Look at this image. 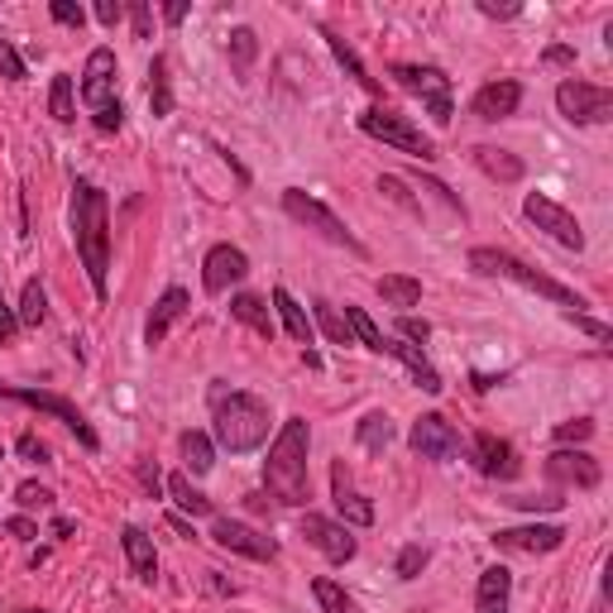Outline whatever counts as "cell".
Here are the masks:
<instances>
[{
	"label": "cell",
	"mask_w": 613,
	"mask_h": 613,
	"mask_svg": "<svg viewBox=\"0 0 613 613\" xmlns=\"http://www.w3.org/2000/svg\"><path fill=\"white\" fill-rule=\"evenodd\" d=\"M470 158H475V168L493 183H518L522 178V158L508 154V149H493V144H475Z\"/></svg>",
	"instance_id": "obj_25"
},
{
	"label": "cell",
	"mask_w": 613,
	"mask_h": 613,
	"mask_svg": "<svg viewBox=\"0 0 613 613\" xmlns=\"http://www.w3.org/2000/svg\"><path fill=\"white\" fill-rule=\"evenodd\" d=\"M522 106V82H513V77H503V82H489V86H479L475 92V101H470V111L479 115V121H508Z\"/></svg>",
	"instance_id": "obj_20"
},
{
	"label": "cell",
	"mask_w": 613,
	"mask_h": 613,
	"mask_svg": "<svg viewBox=\"0 0 613 613\" xmlns=\"http://www.w3.org/2000/svg\"><path fill=\"white\" fill-rule=\"evenodd\" d=\"M20 456H24V460H39V465H43V460H49V446H43L39 436H29V432H24V436H20Z\"/></svg>",
	"instance_id": "obj_54"
},
{
	"label": "cell",
	"mask_w": 613,
	"mask_h": 613,
	"mask_svg": "<svg viewBox=\"0 0 613 613\" xmlns=\"http://www.w3.org/2000/svg\"><path fill=\"white\" fill-rule=\"evenodd\" d=\"M168 493L178 499L183 513H193V518H211V513H216V503H211L201 489H193V479H187V475H173V479H168Z\"/></svg>",
	"instance_id": "obj_29"
},
{
	"label": "cell",
	"mask_w": 613,
	"mask_h": 613,
	"mask_svg": "<svg viewBox=\"0 0 613 613\" xmlns=\"http://www.w3.org/2000/svg\"><path fill=\"white\" fill-rule=\"evenodd\" d=\"M378 298L403 312V306H417L422 302V283L413 279V273H384V279H378Z\"/></svg>",
	"instance_id": "obj_28"
},
{
	"label": "cell",
	"mask_w": 613,
	"mask_h": 613,
	"mask_svg": "<svg viewBox=\"0 0 613 613\" xmlns=\"http://www.w3.org/2000/svg\"><path fill=\"white\" fill-rule=\"evenodd\" d=\"M475 470L485 475V479H518V470H522V460H518V450L508 446V441H499V436H489V432H479L475 436Z\"/></svg>",
	"instance_id": "obj_17"
},
{
	"label": "cell",
	"mask_w": 613,
	"mask_h": 613,
	"mask_svg": "<svg viewBox=\"0 0 613 613\" xmlns=\"http://www.w3.org/2000/svg\"><path fill=\"white\" fill-rule=\"evenodd\" d=\"M20 326H39L43 316H49V293H43V283L39 279H29L24 283V293H20Z\"/></svg>",
	"instance_id": "obj_34"
},
{
	"label": "cell",
	"mask_w": 613,
	"mask_h": 613,
	"mask_svg": "<svg viewBox=\"0 0 613 613\" xmlns=\"http://www.w3.org/2000/svg\"><path fill=\"white\" fill-rule=\"evenodd\" d=\"M96 20L106 24V29H115V24L125 20V6H121V0H96Z\"/></svg>",
	"instance_id": "obj_48"
},
{
	"label": "cell",
	"mask_w": 613,
	"mask_h": 613,
	"mask_svg": "<svg viewBox=\"0 0 613 613\" xmlns=\"http://www.w3.org/2000/svg\"><path fill=\"white\" fill-rule=\"evenodd\" d=\"M388 77L403 86V92H413L427 101V111H432V121L436 125H450V115H456V106H450V77L441 67H422V63H393L388 67Z\"/></svg>",
	"instance_id": "obj_7"
},
{
	"label": "cell",
	"mask_w": 613,
	"mask_h": 613,
	"mask_svg": "<svg viewBox=\"0 0 613 613\" xmlns=\"http://www.w3.org/2000/svg\"><path fill=\"white\" fill-rule=\"evenodd\" d=\"M49 10H53V20H58V24H67V29H82V24H86V10H82V6H72V0H53Z\"/></svg>",
	"instance_id": "obj_44"
},
{
	"label": "cell",
	"mask_w": 613,
	"mask_h": 613,
	"mask_svg": "<svg viewBox=\"0 0 613 613\" xmlns=\"http://www.w3.org/2000/svg\"><path fill=\"white\" fill-rule=\"evenodd\" d=\"M565 321H571V326H580V331H585V335H594V341H604V345L613 341V331L604 326V321H590L585 312H571V316H565Z\"/></svg>",
	"instance_id": "obj_47"
},
{
	"label": "cell",
	"mask_w": 613,
	"mask_h": 613,
	"mask_svg": "<svg viewBox=\"0 0 613 613\" xmlns=\"http://www.w3.org/2000/svg\"><path fill=\"white\" fill-rule=\"evenodd\" d=\"M542 63L547 67H571L575 63V49H565V43H551V49L542 53Z\"/></svg>",
	"instance_id": "obj_53"
},
{
	"label": "cell",
	"mask_w": 613,
	"mask_h": 613,
	"mask_svg": "<svg viewBox=\"0 0 613 613\" xmlns=\"http://www.w3.org/2000/svg\"><path fill=\"white\" fill-rule=\"evenodd\" d=\"M398 326H403L407 341H427V335H432V321H417V316H403Z\"/></svg>",
	"instance_id": "obj_55"
},
{
	"label": "cell",
	"mask_w": 613,
	"mask_h": 613,
	"mask_svg": "<svg viewBox=\"0 0 613 613\" xmlns=\"http://www.w3.org/2000/svg\"><path fill=\"white\" fill-rule=\"evenodd\" d=\"M254 58H259V34L254 29H230V63H236V72L245 77V72L254 67Z\"/></svg>",
	"instance_id": "obj_35"
},
{
	"label": "cell",
	"mask_w": 613,
	"mask_h": 613,
	"mask_svg": "<svg viewBox=\"0 0 613 613\" xmlns=\"http://www.w3.org/2000/svg\"><path fill=\"white\" fill-rule=\"evenodd\" d=\"M321 39H326V43H331L335 63H341V67L350 72V77H355V82L364 86V92H374V77H370V72H364V63H360V58H355V49H350V43H345L341 34H331V29H321Z\"/></svg>",
	"instance_id": "obj_32"
},
{
	"label": "cell",
	"mask_w": 613,
	"mask_h": 613,
	"mask_svg": "<svg viewBox=\"0 0 613 613\" xmlns=\"http://www.w3.org/2000/svg\"><path fill=\"white\" fill-rule=\"evenodd\" d=\"M273 306H279V316H283L288 335H293L298 345H312V321H306V312L298 306V298L288 293V288H273Z\"/></svg>",
	"instance_id": "obj_27"
},
{
	"label": "cell",
	"mask_w": 613,
	"mask_h": 613,
	"mask_svg": "<svg viewBox=\"0 0 613 613\" xmlns=\"http://www.w3.org/2000/svg\"><path fill=\"white\" fill-rule=\"evenodd\" d=\"M503 503H513V508H528V513H537V508H542V513H557V508L565 503V499H537V493H518V499H503Z\"/></svg>",
	"instance_id": "obj_45"
},
{
	"label": "cell",
	"mask_w": 613,
	"mask_h": 613,
	"mask_svg": "<svg viewBox=\"0 0 613 613\" xmlns=\"http://www.w3.org/2000/svg\"><path fill=\"white\" fill-rule=\"evenodd\" d=\"M164 20H168V24H183V20H187V6H183V0H178V6H164Z\"/></svg>",
	"instance_id": "obj_58"
},
{
	"label": "cell",
	"mask_w": 613,
	"mask_h": 613,
	"mask_svg": "<svg viewBox=\"0 0 613 613\" xmlns=\"http://www.w3.org/2000/svg\"><path fill=\"white\" fill-rule=\"evenodd\" d=\"M183 465L193 475H207L216 465V446H211L207 432H183Z\"/></svg>",
	"instance_id": "obj_30"
},
{
	"label": "cell",
	"mask_w": 613,
	"mask_h": 613,
	"mask_svg": "<svg viewBox=\"0 0 613 613\" xmlns=\"http://www.w3.org/2000/svg\"><path fill=\"white\" fill-rule=\"evenodd\" d=\"M508 594H513V571H508V565H489V571L479 575L475 609L479 613H508Z\"/></svg>",
	"instance_id": "obj_24"
},
{
	"label": "cell",
	"mask_w": 613,
	"mask_h": 613,
	"mask_svg": "<svg viewBox=\"0 0 613 613\" xmlns=\"http://www.w3.org/2000/svg\"><path fill=\"white\" fill-rule=\"evenodd\" d=\"M0 398H14V403H24V407H39V413H49V417H58L63 427L77 436V441L86 446V450H96L101 441H96V432L86 427V417L77 413V403H67V398H58V393H43V388H20V384H0Z\"/></svg>",
	"instance_id": "obj_9"
},
{
	"label": "cell",
	"mask_w": 613,
	"mask_h": 613,
	"mask_svg": "<svg viewBox=\"0 0 613 613\" xmlns=\"http://www.w3.org/2000/svg\"><path fill=\"white\" fill-rule=\"evenodd\" d=\"M283 211L293 216L298 226H306V230H316L321 240H331V245H345L350 254H360V259H370V250H364V240L355 236V230H350L341 216H335L326 201H316V197H306L302 187H288L283 193Z\"/></svg>",
	"instance_id": "obj_5"
},
{
	"label": "cell",
	"mask_w": 613,
	"mask_h": 613,
	"mask_svg": "<svg viewBox=\"0 0 613 613\" xmlns=\"http://www.w3.org/2000/svg\"><path fill=\"white\" fill-rule=\"evenodd\" d=\"M6 532H10V537H20V542H29V537H39V528H34L29 518H10V522H6Z\"/></svg>",
	"instance_id": "obj_56"
},
{
	"label": "cell",
	"mask_w": 613,
	"mask_h": 613,
	"mask_svg": "<svg viewBox=\"0 0 613 613\" xmlns=\"http://www.w3.org/2000/svg\"><path fill=\"white\" fill-rule=\"evenodd\" d=\"M82 101L92 111L115 106V53L111 49H92L86 53V72H82Z\"/></svg>",
	"instance_id": "obj_15"
},
{
	"label": "cell",
	"mask_w": 613,
	"mask_h": 613,
	"mask_svg": "<svg viewBox=\"0 0 613 613\" xmlns=\"http://www.w3.org/2000/svg\"><path fill=\"white\" fill-rule=\"evenodd\" d=\"M312 594H316V604H321V613H355V600L335 585V580H326V575H316L312 580Z\"/></svg>",
	"instance_id": "obj_37"
},
{
	"label": "cell",
	"mask_w": 613,
	"mask_h": 613,
	"mask_svg": "<svg viewBox=\"0 0 613 613\" xmlns=\"http://www.w3.org/2000/svg\"><path fill=\"white\" fill-rule=\"evenodd\" d=\"M72 240H77V254H82L86 279H92V293L106 298V273H111V201L92 183L72 187Z\"/></svg>",
	"instance_id": "obj_1"
},
{
	"label": "cell",
	"mask_w": 613,
	"mask_h": 613,
	"mask_svg": "<svg viewBox=\"0 0 613 613\" xmlns=\"http://www.w3.org/2000/svg\"><path fill=\"white\" fill-rule=\"evenodd\" d=\"M149 111L164 121V115H173V86H168V58H154L149 67Z\"/></svg>",
	"instance_id": "obj_31"
},
{
	"label": "cell",
	"mask_w": 613,
	"mask_h": 613,
	"mask_svg": "<svg viewBox=\"0 0 613 613\" xmlns=\"http://www.w3.org/2000/svg\"><path fill=\"white\" fill-rule=\"evenodd\" d=\"M360 129H364L370 139H384V144H393V149L422 158V164H432V158H436V144L422 135V129L407 121V115L388 111V106H370V111H364V115H360Z\"/></svg>",
	"instance_id": "obj_6"
},
{
	"label": "cell",
	"mask_w": 613,
	"mask_h": 613,
	"mask_svg": "<svg viewBox=\"0 0 613 613\" xmlns=\"http://www.w3.org/2000/svg\"><path fill=\"white\" fill-rule=\"evenodd\" d=\"M547 475L557 479V485H575V489H600V460L590 456V450H557V456L547 460Z\"/></svg>",
	"instance_id": "obj_19"
},
{
	"label": "cell",
	"mask_w": 613,
	"mask_h": 613,
	"mask_svg": "<svg viewBox=\"0 0 613 613\" xmlns=\"http://www.w3.org/2000/svg\"><path fill=\"white\" fill-rule=\"evenodd\" d=\"M0 460H6V450H0Z\"/></svg>",
	"instance_id": "obj_60"
},
{
	"label": "cell",
	"mask_w": 613,
	"mask_h": 613,
	"mask_svg": "<svg viewBox=\"0 0 613 613\" xmlns=\"http://www.w3.org/2000/svg\"><path fill=\"white\" fill-rule=\"evenodd\" d=\"M316 326L326 331V341H335V345H355V335H350V326H345V316L335 312L331 302H316Z\"/></svg>",
	"instance_id": "obj_39"
},
{
	"label": "cell",
	"mask_w": 613,
	"mask_h": 613,
	"mask_svg": "<svg viewBox=\"0 0 613 613\" xmlns=\"http://www.w3.org/2000/svg\"><path fill=\"white\" fill-rule=\"evenodd\" d=\"M298 537H302L306 547H316L321 557L335 561V565L355 561V537H350L345 522H331V518H321V513H302Z\"/></svg>",
	"instance_id": "obj_12"
},
{
	"label": "cell",
	"mask_w": 613,
	"mask_h": 613,
	"mask_svg": "<svg viewBox=\"0 0 613 613\" xmlns=\"http://www.w3.org/2000/svg\"><path fill=\"white\" fill-rule=\"evenodd\" d=\"M306 446H312V427L306 417H288L283 432L273 436L269 460H264V485L283 508H302L312 499V475H306Z\"/></svg>",
	"instance_id": "obj_2"
},
{
	"label": "cell",
	"mask_w": 613,
	"mask_h": 613,
	"mask_svg": "<svg viewBox=\"0 0 613 613\" xmlns=\"http://www.w3.org/2000/svg\"><path fill=\"white\" fill-rule=\"evenodd\" d=\"M211 422H216V441L230 456H250V450L269 441V403L259 393L211 388Z\"/></svg>",
	"instance_id": "obj_3"
},
{
	"label": "cell",
	"mask_w": 613,
	"mask_h": 613,
	"mask_svg": "<svg viewBox=\"0 0 613 613\" xmlns=\"http://www.w3.org/2000/svg\"><path fill=\"white\" fill-rule=\"evenodd\" d=\"M187 306H193V298H187V288H168L164 298L154 302V312H149V326H144V341L149 345H158L164 335L178 326V321L187 316Z\"/></svg>",
	"instance_id": "obj_22"
},
{
	"label": "cell",
	"mask_w": 613,
	"mask_h": 613,
	"mask_svg": "<svg viewBox=\"0 0 613 613\" xmlns=\"http://www.w3.org/2000/svg\"><path fill=\"white\" fill-rule=\"evenodd\" d=\"M211 542L236 551V557H250V561H273V557H279V542L264 537L259 528H250V522H240V518H216Z\"/></svg>",
	"instance_id": "obj_13"
},
{
	"label": "cell",
	"mask_w": 613,
	"mask_h": 613,
	"mask_svg": "<svg viewBox=\"0 0 613 613\" xmlns=\"http://www.w3.org/2000/svg\"><path fill=\"white\" fill-rule=\"evenodd\" d=\"M0 77H10V82H24V58L14 43L0 39Z\"/></svg>",
	"instance_id": "obj_42"
},
{
	"label": "cell",
	"mask_w": 613,
	"mask_h": 613,
	"mask_svg": "<svg viewBox=\"0 0 613 613\" xmlns=\"http://www.w3.org/2000/svg\"><path fill=\"white\" fill-rule=\"evenodd\" d=\"M557 111L571 125H604V121H613V92H609V86L571 77V82L557 86Z\"/></svg>",
	"instance_id": "obj_8"
},
{
	"label": "cell",
	"mask_w": 613,
	"mask_h": 613,
	"mask_svg": "<svg viewBox=\"0 0 613 613\" xmlns=\"http://www.w3.org/2000/svg\"><path fill=\"white\" fill-rule=\"evenodd\" d=\"M49 111H53V121H63V125L77 121V106H72V77H67V72H58L53 86H49Z\"/></svg>",
	"instance_id": "obj_38"
},
{
	"label": "cell",
	"mask_w": 613,
	"mask_h": 613,
	"mask_svg": "<svg viewBox=\"0 0 613 613\" xmlns=\"http://www.w3.org/2000/svg\"><path fill=\"white\" fill-rule=\"evenodd\" d=\"M427 561H432V551L413 542V547L398 551V565H393V571H398V580H417L422 571H427Z\"/></svg>",
	"instance_id": "obj_40"
},
{
	"label": "cell",
	"mask_w": 613,
	"mask_h": 613,
	"mask_svg": "<svg viewBox=\"0 0 613 613\" xmlns=\"http://www.w3.org/2000/svg\"><path fill=\"white\" fill-rule=\"evenodd\" d=\"M407 446H413L422 460L446 465V460L460 456V432L450 427L441 413H422V417L413 422V432H407Z\"/></svg>",
	"instance_id": "obj_11"
},
{
	"label": "cell",
	"mask_w": 613,
	"mask_h": 613,
	"mask_svg": "<svg viewBox=\"0 0 613 613\" xmlns=\"http://www.w3.org/2000/svg\"><path fill=\"white\" fill-rule=\"evenodd\" d=\"M121 547H125L129 575L144 580V585H154V575H158V557H154L149 532H144V528H125V532H121Z\"/></svg>",
	"instance_id": "obj_23"
},
{
	"label": "cell",
	"mask_w": 613,
	"mask_h": 613,
	"mask_svg": "<svg viewBox=\"0 0 613 613\" xmlns=\"http://www.w3.org/2000/svg\"><path fill=\"white\" fill-rule=\"evenodd\" d=\"M522 216L537 226V230H547L557 245H565V250H585V230H580V221L571 211L561 207V201H551V197H542V193H532L528 201H522Z\"/></svg>",
	"instance_id": "obj_10"
},
{
	"label": "cell",
	"mask_w": 613,
	"mask_h": 613,
	"mask_svg": "<svg viewBox=\"0 0 613 613\" xmlns=\"http://www.w3.org/2000/svg\"><path fill=\"white\" fill-rule=\"evenodd\" d=\"M355 436H360L364 450H384V446L393 441V417H388V413H370V417H364L360 427H355Z\"/></svg>",
	"instance_id": "obj_36"
},
{
	"label": "cell",
	"mask_w": 613,
	"mask_h": 613,
	"mask_svg": "<svg viewBox=\"0 0 613 613\" xmlns=\"http://www.w3.org/2000/svg\"><path fill=\"white\" fill-rule=\"evenodd\" d=\"M245 273H250V259H245V250H236V245H216V250H207V259H201V288H207V293H226Z\"/></svg>",
	"instance_id": "obj_16"
},
{
	"label": "cell",
	"mask_w": 613,
	"mask_h": 613,
	"mask_svg": "<svg viewBox=\"0 0 613 613\" xmlns=\"http://www.w3.org/2000/svg\"><path fill=\"white\" fill-rule=\"evenodd\" d=\"M139 485H144V489H149V493H158V470H154V465H149V460H144V465H139Z\"/></svg>",
	"instance_id": "obj_57"
},
{
	"label": "cell",
	"mask_w": 613,
	"mask_h": 613,
	"mask_svg": "<svg viewBox=\"0 0 613 613\" xmlns=\"http://www.w3.org/2000/svg\"><path fill=\"white\" fill-rule=\"evenodd\" d=\"M29 613H49V609H29Z\"/></svg>",
	"instance_id": "obj_59"
},
{
	"label": "cell",
	"mask_w": 613,
	"mask_h": 613,
	"mask_svg": "<svg viewBox=\"0 0 613 613\" xmlns=\"http://www.w3.org/2000/svg\"><path fill=\"white\" fill-rule=\"evenodd\" d=\"M14 503H20V508H53V489H43V485H34V479H24V485L14 489Z\"/></svg>",
	"instance_id": "obj_41"
},
{
	"label": "cell",
	"mask_w": 613,
	"mask_h": 613,
	"mask_svg": "<svg viewBox=\"0 0 613 613\" xmlns=\"http://www.w3.org/2000/svg\"><path fill=\"white\" fill-rule=\"evenodd\" d=\"M479 14H489V20H518L522 6H499V0H479Z\"/></svg>",
	"instance_id": "obj_51"
},
{
	"label": "cell",
	"mask_w": 613,
	"mask_h": 613,
	"mask_svg": "<svg viewBox=\"0 0 613 613\" xmlns=\"http://www.w3.org/2000/svg\"><path fill=\"white\" fill-rule=\"evenodd\" d=\"M331 499H335V513L345 518V528H370V522H374V503L364 499L355 485H350L345 460L331 465Z\"/></svg>",
	"instance_id": "obj_18"
},
{
	"label": "cell",
	"mask_w": 613,
	"mask_h": 613,
	"mask_svg": "<svg viewBox=\"0 0 613 613\" xmlns=\"http://www.w3.org/2000/svg\"><path fill=\"white\" fill-rule=\"evenodd\" d=\"M14 331H20V316H14V306L0 293V341H14Z\"/></svg>",
	"instance_id": "obj_49"
},
{
	"label": "cell",
	"mask_w": 613,
	"mask_h": 613,
	"mask_svg": "<svg viewBox=\"0 0 613 613\" xmlns=\"http://www.w3.org/2000/svg\"><path fill=\"white\" fill-rule=\"evenodd\" d=\"M121 125H125V106H121V101L106 106V111H96V129H106V135H111V129H121Z\"/></svg>",
	"instance_id": "obj_50"
},
{
	"label": "cell",
	"mask_w": 613,
	"mask_h": 613,
	"mask_svg": "<svg viewBox=\"0 0 613 613\" xmlns=\"http://www.w3.org/2000/svg\"><path fill=\"white\" fill-rule=\"evenodd\" d=\"M230 316L245 321L250 331H259L264 341H273V316H269V302L259 298V293H240L236 302H230Z\"/></svg>",
	"instance_id": "obj_26"
},
{
	"label": "cell",
	"mask_w": 613,
	"mask_h": 613,
	"mask_svg": "<svg viewBox=\"0 0 613 613\" xmlns=\"http://www.w3.org/2000/svg\"><path fill=\"white\" fill-rule=\"evenodd\" d=\"M378 193H388L393 201H398V207H407V211H422L413 197H407V183L403 178H378Z\"/></svg>",
	"instance_id": "obj_46"
},
{
	"label": "cell",
	"mask_w": 613,
	"mask_h": 613,
	"mask_svg": "<svg viewBox=\"0 0 613 613\" xmlns=\"http://www.w3.org/2000/svg\"><path fill=\"white\" fill-rule=\"evenodd\" d=\"M345 326H350V335H355V341H360L364 350H374V355H378V350H384V331L374 326L364 306H345Z\"/></svg>",
	"instance_id": "obj_33"
},
{
	"label": "cell",
	"mask_w": 613,
	"mask_h": 613,
	"mask_svg": "<svg viewBox=\"0 0 613 613\" xmlns=\"http://www.w3.org/2000/svg\"><path fill=\"white\" fill-rule=\"evenodd\" d=\"M470 269H475V273H485V279H513V283H522V288H532L537 298L557 302L565 316L580 312V306H590L585 298L575 293V288H565V283L551 279V273L532 269V264H522V259H518V254H508V250H489V245H479V250H470Z\"/></svg>",
	"instance_id": "obj_4"
},
{
	"label": "cell",
	"mask_w": 613,
	"mask_h": 613,
	"mask_svg": "<svg viewBox=\"0 0 613 613\" xmlns=\"http://www.w3.org/2000/svg\"><path fill=\"white\" fill-rule=\"evenodd\" d=\"M378 355H393V360H403L407 364V374L417 378V388L422 393H441L446 384H441V374H436V364L422 355L417 345H407V341H398V335H384V350H378Z\"/></svg>",
	"instance_id": "obj_21"
},
{
	"label": "cell",
	"mask_w": 613,
	"mask_h": 613,
	"mask_svg": "<svg viewBox=\"0 0 613 613\" xmlns=\"http://www.w3.org/2000/svg\"><path fill=\"white\" fill-rule=\"evenodd\" d=\"M493 547H499V551H522V557H547V551H561L565 547V528H557V522L503 528V532H493Z\"/></svg>",
	"instance_id": "obj_14"
},
{
	"label": "cell",
	"mask_w": 613,
	"mask_h": 613,
	"mask_svg": "<svg viewBox=\"0 0 613 613\" xmlns=\"http://www.w3.org/2000/svg\"><path fill=\"white\" fill-rule=\"evenodd\" d=\"M590 436H594V422L590 417H575V422H561V427H557V441L561 446H580V441H590Z\"/></svg>",
	"instance_id": "obj_43"
},
{
	"label": "cell",
	"mask_w": 613,
	"mask_h": 613,
	"mask_svg": "<svg viewBox=\"0 0 613 613\" xmlns=\"http://www.w3.org/2000/svg\"><path fill=\"white\" fill-rule=\"evenodd\" d=\"M129 24H135V39H149V6H144V0H135V6H129Z\"/></svg>",
	"instance_id": "obj_52"
}]
</instances>
